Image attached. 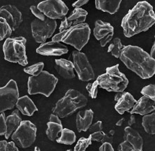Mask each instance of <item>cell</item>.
<instances>
[{
  "instance_id": "12",
  "label": "cell",
  "mask_w": 155,
  "mask_h": 151,
  "mask_svg": "<svg viewBox=\"0 0 155 151\" xmlns=\"http://www.w3.org/2000/svg\"><path fill=\"white\" fill-rule=\"evenodd\" d=\"M74 69L81 81L87 82L95 79V74L85 53L74 51L72 52Z\"/></svg>"
},
{
  "instance_id": "24",
  "label": "cell",
  "mask_w": 155,
  "mask_h": 151,
  "mask_svg": "<svg viewBox=\"0 0 155 151\" xmlns=\"http://www.w3.org/2000/svg\"><path fill=\"white\" fill-rule=\"evenodd\" d=\"M95 7L98 10L109 14H115L118 12L122 1L121 0H96Z\"/></svg>"
},
{
  "instance_id": "32",
  "label": "cell",
  "mask_w": 155,
  "mask_h": 151,
  "mask_svg": "<svg viewBox=\"0 0 155 151\" xmlns=\"http://www.w3.org/2000/svg\"><path fill=\"white\" fill-rule=\"evenodd\" d=\"M91 143H92V140L90 137L87 139L81 137L77 141L74 151H85L86 148L91 144Z\"/></svg>"
},
{
  "instance_id": "8",
  "label": "cell",
  "mask_w": 155,
  "mask_h": 151,
  "mask_svg": "<svg viewBox=\"0 0 155 151\" xmlns=\"http://www.w3.org/2000/svg\"><path fill=\"white\" fill-rule=\"evenodd\" d=\"M37 128L30 121H23L17 130L11 135V139L15 146L21 148L31 146L36 139Z\"/></svg>"
},
{
  "instance_id": "34",
  "label": "cell",
  "mask_w": 155,
  "mask_h": 151,
  "mask_svg": "<svg viewBox=\"0 0 155 151\" xmlns=\"http://www.w3.org/2000/svg\"><path fill=\"white\" fill-rule=\"evenodd\" d=\"M0 151H19L13 141H0Z\"/></svg>"
},
{
  "instance_id": "46",
  "label": "cell",
  "mask_w": 155,
  "mask_h": 151,
  "mask_svg": "<svg viewBox=\"0 0 155 151\" xmlns=\"http://www.w3.org/2000/svg\"><path fill=\"white\" fill-rule=\"evenodd\" d=\"M123 92H117L116 93V96H115V101H116V102L118 101V100L121 98V96H123Z\"/></svg>"
},
{
  "instance_id": "29",
  "label": "cell",
  "mask_w": 155,
  "mask_h": 151,
  "mask_svg": "<svg viewBox=\"0 0 155 151\" xmlns=\"http://www.w3.org/2000/svg\"><path fill=\"white\" fill-rule=\"evenodd\" d=\"M121 42V39L119 38H116L113 39L111 41V44L108 49V52L111 53L113 56H114L116 58H120L122 51L124 47Z\"/></svg>"
},
{
  "instance_id": "19",
  "label": "cell",
  "mask_w": 155,
  "mask_h": 151,
  "mask_svg": "<svg viewBox=\"0 0 155 151\" xmlns=\"http://www.w3.org/2000/svg\"><path fill=\"white\" fill-rule=\"evenodd\" d=\"M124 140L130 143L135 150H143V140L142 137L139 132L131 127L127 126L124 128Z\"/></svg>"
},
{
  "instance_id": "10",
  "label": "cell",
  "mask_w": 155,
  "mask_h": 151,
  "mask_svg": "<svg viewBox=\"0 0 155 151\" xmlns=\"http://www.w3.org/2000/svg\"><path fill=\"white\" fill-rule=\"evenodd\" d=\"M19 96L17 83L13 79L5 86L0 87V114L15 108Z\"/></svg>"
},
{
  "instance_id": "41",
  "label": "cell",
  "mask_w": 155,
  "mask_h": 151,
  "mask_svg": "<svg viewBox=\"0 0 155 151\" xmlns=\"http://www.w3.org/2000/svg\"><path fill=\"white\" fill-rule=\"evenodd\" d=\"M99 151H114V150L111 143H104L100 146Z\"/></svg>"
},
{
  "instance_id": "9",
  "label": "cell",
  "mask_w": 155,
  "mask_h": 151,
  "mask_svg": "<svg viewBox=\"0 0 155 151\" xmlns=\"http://www.w3.org/2000/svg\"><path fill=\"white\" fill-rule=\"evenodd\" d=\"M57 27L56 20L46 17L45 20L34 19L31 22V29L32 36L36 42L43 44L48 38L53 36Z\"/></svg>"
},
{
  "instance_id": "23",
  "label": "cell",
  "mask_w": 155,
  "mask_h": 151,
  "mask_svg": "<svg viewBox=\"0 0 155 151\" xmlns=\"http://www.w3.org/2000/svg\"><path fill=\"white\" fill-rule=\"evenodd\" d=\"M19 112L18 110H14L11 115L8 116L6 118V132L5 134L6 139H8L12 134L17 130L19 125L22 122Z\"/></svg>"
},
{
  "instance_id": "47",
  "label": "cell",
  "mask_w": 155,
  "mask_h": 151,
  "mask_svg": "<svg viewBox=\"0 0 155 151\" xmlns=\"http://www.w3.org/2000/svg\"><path fill=\"white\" fill-rule=\"evenodd\" d=\"M124 121V118H121V119H120L118 122L116 123V125H118V126H120L123 124V121Z\"/></svg>"
},
{
  "instance_id": "44",
  "label": "cell",
  "mask_w": 155,
  "mask_h": 151,
  "mask_svg": "<svg viewBox=\"0 0 155 151\" xmlns=\"http://www.w3.org/2000/svg\"><path fill=\"white\" fill-rule=\"evenodd\" d=\"M136 123V117L134 115H131L130 119L128 120V125L131 127V125H134Z\"/></svg>"
},
{
  "instance_id": "7",
  "label": "cell",
  "mask_w": 155,
  "mask_h": 151,
  "mask_svg": "<svg viewBox=\"0 0 155 151\" xmlns=\"http://www.w3.org/2000/svg\"><path fill=\"white\" fill-rule=\"evenodd\" d=\"M91 33L89 25L87 23H82L67 30L61 42L72 46L77 51L80 52L88 42Z\"/></svg>"
},
{
  "instance_id": "30",
  "label": "cell",
  "mask_w": 155,
  "mask_h": 151,
  "mask_svg": "<svg viewBox=\"0 0 155 151\" xmlns=\"http://www.w3.org/2000/svg\"><path fill=\"white\" fill-rule=\"evenodd\" d=\"M12 29L3 18H0V41L11 38Z\"/></svg>"
},
{
  "instance_id": "5",
  "label": "cell",
  "mask_w": 155,
  "mask_h": 151,
  "mask_svg": "<svg viewBox=\"0 0 155 151\" xmlns=\"http://www.w3.org/2000/svg\"><path fill=\"white\" fill-rule=\"evenodd\" d=\"M26 43L27 39L24 37L7 38L3 45L4 59L22 66L27 65Z\"/></svg>"
},
{
  "instance_id": "16",
  "label": "cell",
  "mask_w": 155,
  "mask_h": 151,
  "mask_svg": "<svg viewBox=\"0 0 155 151\" xmlns=\"http://www.w3.org/2000/svg\"><path fill=\"white\" fill-rule=\"evenodd\" d=\"M68 52V49L61 42L50 41L45 42L37 48L36 53L45 56H60Z\"/></svg>"
},
{
  "instance_id": "45",
  "label": "cell",
  "mask_w": 155,
  "mask_h": 151,
  "mask_svg": "<svg viewBox=\"0 0 155 151\" xmlns=\"http://www.w3.org/2000/svg\"><path fill=\"white\" fill-rule=\"evenodd\" d=\"M150 57L152 58H153L155 60V44H153V46H152V50H151V52H150Z\"/></svg>"
},
{
  "instance_id": "35",
  "label": "cell",
  "mask_w": 155,
  "mask_h": 151,
  "mask_svg": "<svg viewBox=\"0 0 155 151\" xmlns=\"http://www.w3.org/2000/svg\"><path fill=\"white\" fill-rule=\"evenodd\" d=\"M97 87H98V83L97 81L93 83H88L86 85V90L87 92H88L89 95L92 99H96L97 95Z\"/></svg>"
},
{
  "instance_id": "17",
  "label": "cell",
  "mask_w": 155,
  "mask_h": 151,
  "mask_svg": "<svg viewBox=\"0 0 155 151\" xmlns=\"http://www.w3.org/2000/svg\"><path fill=\"white\" fill-rule=\"evenodd\" d=\"M155 110V102L153 100L147 98L146 96H142L138 101H137L135 105L130 111L131 115L139 114L142 116L150 115L154 112Z\"/></svg>"
},
{
  "instance_id": "39",
  "label": "cell",
  "mask_w": 155,
  "mask_h": 151,
  "mask_svg": "<svg viewBox=\"0 0 155 151\" xmlns=\"http://www.w3.org/2000/svg\"><path fill=\"white\" fill-rule=\"evenodd\" d=\"M118 151H137L134 149L132 146L127 141H124L118 146Z\"/></svg>"
},
{
  "instance_id": "50",
  "label": "cell",
  "mask_w": 155,
  "mask_h": 151,
  "mask_svg": "<svg viewBox=\"0 0 155 151\" xmlns=\"http://www.w3.org/2000/svg\"><path fill=\"white\" fill-rule=\"evenodd\" d=\"M73 151H74V150H73Z\"/></svg>"
},
{
  "instance_id": "26",
  "label": "cell",
  "mask_w": 155,
  "mask_h": 151,
  "mask_svg": "<svg viewBox=\"0 0 155 151\" xmlns=\"http://www.w3.org/2000/svg\"><path fill=\"white\" fill-rule=\"evenodd\" d=\"M56 141L57 143H62V144L72 145L76 141V135L73 131L64 128L61 132L60 137L56 139Z\"/></svg>"
},
{
  "instance_id": "43",
  "label": "cell",
  "mask_w": 155,
  "mask_h": 151,
  "mask_svg": "<svg viewBox=\"0 0 155 151\" xmlns=\"http://www.w3.org/2000/svg\"><path fill=\"white\" fill-rule=\"evenodd\" d=\"M49 121L56 123V124H62L61 121L60 120L59 117H58V116L54 115V114H51V115H50V118H49Z\"/></svg>"
},
{
  "instance_id": "20",
  "label": "cell",
  "mask_w": 155,
  "mask_h": 151,
  "mask_svg": "<svg viewBox=\"0 0 155 151\" xmlns=\"http://www.w3.org/2000/svg\"><path fill=\"white\" fill-rule=\"evenodd\" d=\"M94 113L91 109L81 111L77 114L76 125L79 132H86L92 125Z\"/></svg>"
},
{
  "instance_id": "27",
  "label": "cell",
  "mask_w": 155,
  "mask_h": 151,
  "mask_svg": "<svg viewBox=\"0 0 155 151\" xmlns=\"http://www.w3.org/2000/svg\"><path fill=\"white\" fill-rule=\"evenodd\" d=\"M142 125L145 131L150 134H155V114L152 112L150 115L143 116Z\"/></svg>"
},
{
  "instance_id": "42",
  "label": "cell",
  "mask_w": 155,
  "mask_h": 151,
  "mask_svg": "<svg viewBox=\"0 0 155 151\" xmlns=\"http://www.w3.org/2000/svg\"><path fill=\"white\" fill-rule=\"evenodd\" d=\"M88 2V0H78V1L74 2L72 4V6L75 8H79L82 6L85 5Z\"/></svg>"
},
{
  "instance_id": "15",
  "label": "cell",
  "mask_w": 155,
  "mask_h": 151,
  "mask_svg": "<svg viewBox=\"0 0 155 151\" xmlns=\"http://www.w3.org/2000/svg\"><path fill=\"white\" fill-rule=\"evenodd\" d=\"M88 12L83 8H74L68 17L63 18L59 27V31L62 32L65 30H68L71 27L77 26L79 24L84 23Z\"/></svg>"
},
{
  "instance_id": "37",
  "label": "cell",
  "mask_w": 155,
  "mask_h": 151,
  "mask_svg": "<svg viewBox=\"0 0 155 151\" xmlns=\"http://www.w3.org/2000/svg\"><path fill=\"white\" fill-rule=\"evenodd\" d=\"M30 11H31L33 15L36 16V17H37V19H38L41 21H43L46 18L45 16L44 15V14L42 13L41 11H40L39 9L37 8V6H30Z\"/></svg>"
},
{
  "instance_id": "3",
  "label": "cell",
  "mask_w": 155,
  "mask_h": 151,
  "mask_svg": "<svg viewBox=\"0 0 155 151\" xmlns=\"http://www.w3.org/2000/svg\"><path fill=\"white\" fill-rule=\"evenodd\" d=\"M88 99L85 95L78 90L70 89L56 103L52 109V114L59 118L68 117L73 115L77 110L86 107Z\"/></svg>"
},
{
  "instance_id": "36",
  "label": "cell",
  "mask_w": 155,
  "mask_h": 151,
  "mask_svg": "<svg viewBox=\"0 0 155 151\" xmlns=\"http://www.w3.org/2000/svg\"><path fill=\"white\" fill-rule=\"evenodd\" d=\"M6 132V117L4 112L0 114V136L5 135Z\"/></svg>"
},
{
  "instance_id": "14",
  "label": "cell",
  "mask_w": 155,
  "mask_h": 151,
  "mask_svg": "<svg viewBox=\"0 0 155 151\" xmlns=\"http://www.w3.org/2000/svg\"><path fill=\"white\" fill-rule=\"evenodd\" d=\"M114 33V29L111 24L98 20L95 21L93 34L95 38L100 41V45L104 47L111 41Z\"/></svg>"
},
{
  "instance_id": "48",
  "label": "cell",
  "mask_w": 155,
  "mask_h": 151,
  "mask_svg": "<svg viewBox=\"0 0 155 151\" xmlns=\"http://www.w3.org/2000/svg\"><path fill=\"white\" fill-rule=\"evenodd\" d=\"M34 151H41V150H40V148L38 147H35Z\"/></svg>"
},
{
  "instance_id": "4",
  "label": "cell",
  "mask_w": 155,
  "mask_h": 151,
  "mask_svg": "<svg viewBox=\"0 0 155 151\" xmlns=\"http://www.w3.org/2000/svg\"><path fill=\"white\" fill-rule=\"evenodd\" d=\"M98 86L108 92H123L127 87L129 80L119 70V64L107 67L106 73L98 76Z\"/></svg>"
},
{
  "instance_id": "38",
  "label": "cell",
  "mask_w": 155,
  "mask_h": 151,
  "mask_svg": "<svg viewBox=\"0 0 155 151\" xmlns=\"http://www.w3.org/2000/svg\"><path fill=\"white\" fill-rule=\"evenodd\" d=\"M102 122L101 121H98L94 124H92L89 127L88 131L91 132V134L95 133V132L102 131Z\"/></svg>"
},
{
  "instance_id": "11",
  "label": "cell",
  "mask_w": 155,
  "mask_h": 151,
  "mask_svg": "<svg viewBox=\"0 0 155 151\" xmlns=\"http://www.w3.org/2000/svg\"><path fill=\"white\" fill-rule=\"evenodd\" d=\"M37 8L50 20H61L65 17L69 8L61 0H46L40 2Z\"/></svg>"
},
{
  "instance_id": "31",
  "label": "cell",
  "mask_w": 155,
  "mask_h": 151,
  "mask_svg": "<svg viewBox=\"0 0 155 151\" xmlns=\"http://www.w3.org/2000/svg\"><path fill=\"white\" fill-rule=\"evenodd\" d=\"M44 67L45 64L43 62H38V63L32 64L28 67H25L24 71L32 76H36L43 71Z\"/></svg>"
},
{
  "instance_id": "21",
  "label": "cell",
  "mask_w": 155,
  "mask_h": 151,
  "mask_svg": "<svg viewBox=\"0 0 155 151\" xmlns=\"http://www.w3.org/2000/svg\"><path fill=\"white\" fill-rule=\"evenodd\" d=\"M136 103L137 100L134 98L130 93L124 92L121 98L116 102L115 110L120 115H123L125 112H130L131 109H132L135 105Z\"/></svg>"
},
{
  "instance_id": "28",
  "label": "cell",
  "mask_w": 155,
  "mask_h": 151,
  "mask_svg": "<svg viewBox=\"0 0 155 151\" xmlns=\"http://www.w3.org/2000/svg\"><path fill=\"white\" fill-rule=\"evenodd\" d=\"M47 125H48V129L46 131V134L48 138L51 141H55L58 137V134L61 133L63 129L62 124L49 121Z\"/></svg>"
},
{
  "instance_id": "1",
  "label": "cell",
  "mask_w": 155,
  "mask_h": 151,
  "mask_svg": "<svg viewBox=\"0 0 155 151\" xmlns=\"http://www.w3.org/2000/svg\"><path fill=\"white\" fill-rule=\"evenodd\" d=\"M155 14L153 8L146 1L139 2L130 9L123 17L121 27L124 35L131 38L141 32L146 31L154 24Z\"/></svg>"
},
{
  "instance_id": "18",
  "label": "cell",
  "mask_w": 155,
  "mask_h": 151,
  "mask_svg": "<svg viewBox=\"0 0 155 151\" xmlns=\"http://www.w3.org/2000/svg\"><path fill=\"white\" fill-rule=\"evenodd\" d=\"M55 69L58 75L62 78L70 80L75 77L73 63L65 59H57L55 60Z\"/></svg>"
},
{
  "instance_id": "6",
  "label": "cell",
  "mask_w": 155,
  "mask_h": 151,
  "mask_svg": "<svg viewBox=\"0 0 155 151\" xmlns=\"http://www.w3.org/2000/svg\"><path fill=\"white\" fill-rule=\"evenodd\" d=\"M58 83V78L47 71L36 76H31L28 80V93L30 95L41 94L49 97L52 94Z\"/></svg>"
},
{
  "instance_id": "49",
  "label": "cell",
  "mask_w": 155,
  "mask_h": 151,
  "mask_svg": "<svg viewBox=\"0 0 155 151\" xmlns=\"http://www.w3.org/2000/svg\"><path fill=\"white\" fill-rule=\"evenodd\" d=\"M66 151H72V150H71V149H69V150H66Z\"/></svg>"
},
{
  "instance_id": "33",
  "label": "cell",
  "mask_w": 155,
  "mask_h": 151,
  "mask_svg": "<svg viewBox=\"0 0 155 151\" xmlns=\"http://www.w3.org/2000/svg\"><path fill=\"white\" fill-rule=\"evenodd\" d=\"M141 94L144 96L155 101V86L153 84H150L144 87L141 90Z\"/></svg>"
},
{
  "instance_id": "13",
  "label": "cell",
  "mask_w": 155,
  "mask_h": 151,
  "mask_svg": "<svg viewBox=\"0 0 155 151\" xmlns=\"http://www.w3.org/2000/svg\"><path fill=\"white\" fill-rule=\"evenodd\" d=\"M0 18L6 20L12 31L17 30L23 21L22 13L17 7L11 4H7L0 8Z\"/></svg>"
},
{
  "instance_id": "22",
  "label": "cell",
  "mask_w": 155,
  "mask_h": 151,
  "mask_svg": "<svg viewBox=\"0 0 155 151\" xmlns=\"http://www.w3.org/2000/svg\"><path fill=\"white\" fill-rule=\"evenodd\" d=\"M15 106L22 115L29 117H31L35 112L38 111L36 105L28 96L19 97Z\"/></svg>"
},
{
  "instance_id": "40",
  "label": "cell",
  "mask_w": 155,
  "mask_h": 151,
  "mask_svg": "<svg viewBox=\"0 0 155 151\" xmlns=\"http://www.w3.org/2000/svg\"><path fill=\"white\" fill-rule=\"evenodd\" d=\"M67 30H65V31H63L62 32H59V33L54 35L52 37V40L53 42H61V39L63 38V37L64 36V35L66 33Z\"/></svg>"
},
{
  "instance_id": "25",
  "label": "cell",
  "mask_w": 155,
  "mask_h": 151,
  "mask_svg": "<svg viewBox=\"0 0 155 151\" xmlns=\"http://www.w3.org/2000/svg\"><path fill=\"white\" fill-rule=\"evenodd\" d=\"M115 131H110L109 133L106 134L104 132L100 131L95 132V133L91 134L89 136L92 141H95L97 142H101L102 143H109L112 144L114 143V135Z\"/></svg>"
},
{
  "instance_id": "2",
  "label": "cell",
  "mask_w": 155,
  "mask_h": 151,
  "mask_svg": "<svg viewBox=\"0 0 155 151\" xmlns=\"http://www.w3.org/2000/svg\"><path fill=\"white\" fill-rule=\"evenodd\" d=\"M120 59L129 69L142 79H148L155 74V60L139 46H125Z\"/></svg>"
}]
</instances>
